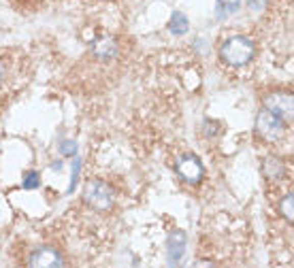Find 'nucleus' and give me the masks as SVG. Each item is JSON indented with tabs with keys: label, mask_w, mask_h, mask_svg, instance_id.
Segmentation results:
<instances>
[{
	"label": "nucleus",
	"mask_w": 294,
	"mask_h": 268,
	"mask_svg": "<svg viewBox=\"0 0 294 268\" xmlns=\"http://www.w3.org/2000/svg\"><path fill=\"white\" fill-rule=\"evenodd\" d=\"M256 47L248 36H232L224 45H222V58L226 60L230 66H243L254 58Z\"/></svg>",
	"instance_id": "f257e3e1"
},
{
	"label": "nucleus",
	"mask_w": 294,
	"mask_h": 268,
	"mask_svg": "<svg viewBox=\"0 0 294 268\" xmlns=\"http://www.w3.org/2000/svg\"><path fill=\"white\" fill-rule=\"evenodd\" d=\"M79 170H81V160H75V164H73V179H70V190H68V192L75 190L77 179H79Z\"/></svg>",
	"instance_id": "f8f14e48"
},
{
	"label": "nucleus",
	"mask_w": 294,
	"mask_h": 268,
	"mask_svg": "<svg viewBox=\"0 0 294 268\" xmlns=\"http://www.w3.org/2000/svg\"><path fill=\"white\" fill-rule=\"evenodd\" d=\"M30 264L39 268H58V266H64V260L54 249H39L30 255Z\"/></svg>",
	"instance_id": "0eeeda50"
},
{
	"label": "nucleus",
	"mask_w": 294,
	"mask_h": 268,
	"mask_svg": "<svg viewBox=\"0 0 294 268\" xmlns=\"http://www.w3.org/2000/svg\"><path fill=\"white\" fill-rule=\"evenodd\" d=\"M185 232L181 230H175V232L169 234V243H167V251H169V264L175 266L185 253Z\"/></svg>",
	"instance_id": "423d86ee"
},
{
	"label": "nucleus",
	"mask_w": 294,
	"mask_h": 268,
	"mask_svg": "<svg viewBox=\"0 0 294 268\" xmlns=\"http://www.w3.org/2000/svg\"><path fill=\"white\" fill-rule=\"evenodd\" d=\"M188 28H190V23H188V17L183 15V13H173V17H171V21H169V30L175 34V36H181V34H185L188 32Z\"/></svg>",
	"instance_id": "1a4fd4ad"
},
{
	"label": "nucleus",
	"mask_w": 294,
	"mask_h": 268,
	"mask_svg": "<svg viewBox=\"0 0 294 268\" xmlns=\"http://www.w3.org/2000/svg\"><path fill=\"white\" fill-rule=\"evenodd\" d=\"M266 109L277 113L284 121H292V96L290 94H286V92L273 94L271 98L266 100Z\"/></svg>",
	"instance_id": "39448f33"
},
{
	"label": "nucleus",
	"mask_w": 294,
	"mask_h": 268,
	"mask_svg": "<svg viewBox=\"0 0 294 268\" xmlns=\"http://www.w3.org/2000/svg\"><path fill=\"white\" fill-rule=\"evenodd\" d=\"M177 173L181 175L183 181H188V183H198V181L203 179V173L205 168L201 164V160H198L196 155H181L179 162H177Z\"/></svg>",
	"instance_id": "20e7f679"
},
{
	"label": "nucleus",
	"mask_w": 294,
	"mask_h": 268,
	"mask_svg": "<svg viewBox=\"0 0 294 268\" xmlns=\"http://www.w3.org/2000/svg\"><path fill=\"white\" fill-rule=\"evenodd\" d=\"M60 149H62V153H75L77 145H75L73 141H68V143H62V145H60Z\"/></svg>",
	"instance_id": "ddd939ff"
},
{
	"label": "nucleus",
	"mask_w": 294,
	"mask_h": 268,
	"mask_svg": "<svg viewBox=\"0 0 294 268\" xmlns=\"http://www.w3.org/2000/svg\"><path fill=\"white\" fill-rule=\"evenodd\" d=\"M39 185H41L39 173L37 170H30V173L26 175V179H23V190H37Z\"/></svg>",
	"instance_id": "9d476101"
},
{
	"label": "nucleus",
	"mask_w": 294,
	"mask_h": 268,
	"mask_svg": "<svg viewBox=\"0 0 294 268\" xmlns=\"http://www.w3.org/2000/svg\"><path fill=\"white\" fill-rule=\"evenodd\" d=\"M84 200L92 209L107 211L115 202V194L107 183H102V181H88L84 187Z\"/></svg>",
	"instance_id": "f03ea898"
},
{
	"label": "nucleus",
	"mask_w": 294,
	"mask_h": 268,
	"mask_svg": "<svg viewBox=\"0 0 294 268\" xmlns=\"http://www.w3.org/2000/svg\"><path fill=\"white\" fill-rule=\"evenodd\" d=\"M256 130H258V134H260L262 139H266V141H277L281 134H284V130H286V121L281 119L277 113L264 109V111H260V115H258Z\"/></svg>",
	"instance_id": "7ed1b4c3"
},
{
	"label": "nucleus",
	"mask_w": 294,
	"mask_h": 268,
	"mask_svg": "<svg viewBox=\"0 0 294 268\" xmlns=\"http://www.w3.org/2000/svg\"><path fill=\"white\" fill-rule=\"evenodd\" d=\"M92 53L98 60H111L117 56V43L111 39V36H102V39H98L92 45Z\"/></svg>",
	"instance_id": "6e6552de"
},
{
	"label": "nucleus",
	"mask_w": 294,
	"mask_h": 268,
	"mask_svg": "<svg viewBox=\"0 0 294 268\" xmlns=\"http://www.w3.org/2000/svg\"><path fill=\"white\" fill-rule=\"evenodd\" d=\"M292 200H294L292 194H288V196L281 200V211H284V215L290 219V222H292V217H294V215H292Z\"/></svg>",
	"instance_id": "9b49d317"
}]
</instances>
